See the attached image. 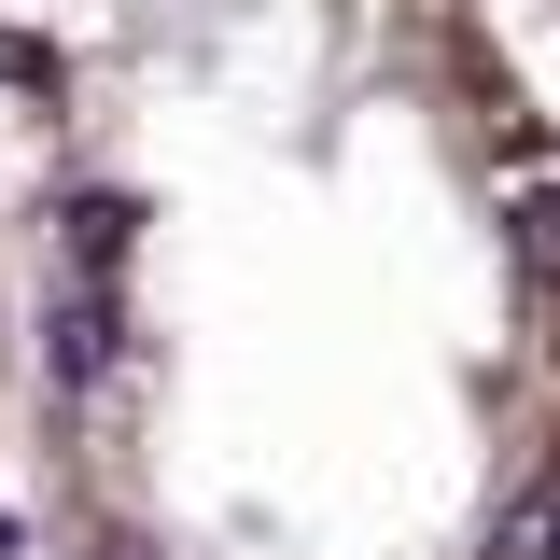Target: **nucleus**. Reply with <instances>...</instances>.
<instances>
[{
	"instance_id": "nucleus-1",
	"label": "nucleus",
	"mask_w": 560,
	"mask_h": 560,
	"mask_svg": "<svg viewBox=\"0 0 560 560\" xmlns=\"http://www.w3.org/2000/svg\"><path fill=\"white\" fill-rule=\"evenodd\" d=\"M547 0H0L43 560H560Z\"/></svg>"
},
{
	"instance_id": "nucleus-2",
	"label": "nucleus",
	"mask_w": 560,
	"mask_h": 560,
	"mask_svg": "<svg viewBox=\"0 0 560 560\" xmlns=\"http://www.w3.org/2000/svg\"><path fill=\"white\" fill-rule=\"evenodd\" d=\"M28 463V267H14V224H0V477Z\"/></svg>"
},
{
	"instance_id": "nucleus-3",
	"label": "nucleus",
	"mask_w": 560,
	"mask_h": 560,
	"mask_svg": "<svg viewBox=\"0 0 560 560\" xmlns=\"http://www.w3.org/2000/svg\"><path fill=\"white\" fill-rule=\"evenodd\" d=\"M547 14H560V0H547Z\"/></svg>"
}]
</instances>
